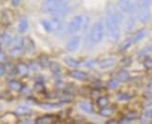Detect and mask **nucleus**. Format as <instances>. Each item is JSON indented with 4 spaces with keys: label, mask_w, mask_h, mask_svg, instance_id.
<instances>
[{
    "label": "nucleus",
    "mask_w": 152,
    "mask_h": 124,
    "mask_svg": "<svg viewBox=\"0 0 152 124\" xmlns=\"http://www.w3.org/2000/svg\"><path fill=\"white\" fill-rule=\"evenodd\" d=\"M6 72H7V66L5 64L1 63V64H0V77L5 75Z\"/></svg>",
    "instance_id": "obj_39"
},
{
    "label": "nucleus",
    "mask_w": 152,
    "mask_h": 124,
    "mask_svg": "<svg viewBox=\"0 0 152 124\" xmlns=\"http://www.w3.org/2000/svg\"><path fill=\"white\" fill-rule=\"evenodd\" d=\"M118 84H120V81H118L117 78L116 80H110L107 82V88L110 90H115L118 87Z\"/></svg>",
    "instance_id": "obj_30"
},
{
    "label": "nucleus",
    "mask_w": 152,
    "mask_h": 124,
    "mask_svg": "<svg viewBox=\"0 0 152 124\" xmlns=\"http://www.w3.org/2000/svg\"><path fill=\"white\" fill-rule=\"evenodd\" d=\"M152 52V45H148V46H146V47H144L140 51L139 53H138V59H141L143 57H146L148 56L149 53Z\"/></svg>",
    "instance_id": "obj_24"
},
{
    "label": "nucleus",
    "mask_w": 152,
    "mask_h": 124,
    "mask_svg": "<svg viewBox=\"0 0 152 124\" xmlns=\"http://www.w3.org/2000/svg\"><path fill=\"white\" fill-rule=\"evenodd\" d=\"M115 64H116V60L114 58H107V59H104V60L99 63V66L102 69H107V68L114 66Z\"/></svg>",
    "instance_id": "obj_11"
},
{
    "label": "nucleus",
    "mask_w": 152,
    "mask_h": 124,
    "mask_svg": "<svg viewBox=\"0 0 152 124\" xmlns=\"http://www.w3.org/2000/svg\"><path fill=\"white\" fill-rule=\"evenodd\" d=\"M69 75L73 78H75V80H79V81H85L89 80V75L86 73V72L78 70V69L71 70L69 72Z\"/></svg>",
    "instance_id": "obj_7"
},
{
    "label": "nucleus",
    "mask_w": 152,
    "mask_h": 124,
    "mask_svg": "<svg viewBox=\"0 0 152 124\" xmlns=\"http://www.w3.org/2000/svg\"><path fill=\"white\" fill-rule=\"evenodd\" d=\"M1 107H2V104H0V109H1Z\"/></svg>",
    "instance_id": "obj_44"
},
{
    "label": "nucleus",
    "mask_w": 152,
    "mask_h": 124,
    "mask_svg": "<svg viewBox=\"0 0 152 124\" xmlns=\"http://www.w3.org/2000/svg\"><path fill=\"white\" fill-rule=\"evenodd\" d=\"M117 80L120 82H127L130 80V74L126 69H122L118 73Z\"/></svg>",
    "instance_id": "obj_14"
},
{
    "label": "nucleus",
    "mask_w": 152,
    "mask_h": 124,
    "mask_svg": "<svg viewBox=\"0 0 152 124\" xmlns=\"http://www.w3.org/2000/svg\"><path fill=\"white\" fill-rule=\"evenodd\" d=\"M147 36V31L145 30V29H141V30H139L138 32H136L135 34H134V37L132 38L133 39V43H134V44H136V43H138V42H140L142 39H144L145 38V36Z\"/></svg>",
    "instance_id": "obj_17"
},
{
    "label": "nucleus",
    "mask_w": 152,
    "mask_h": 124,
    "mask_svg": "<svg viewBox=\"0 0 152 124\" xmlns=\"http://www.w3.org/2000/svg\"><path fill=\"white\" fill-rule=\"evenodd\" d=\"M15 113L18 116L26 117V116H30L33 113V110L31 107L27 106H19L15 110Z\"/></svg>",
    "instance_id": "obj_10"
},
{
    "label": "nucleus",
    "mask_w": 152,
    "mask_h": 124,
    "mask_svg": "<svg viewBox=\"0 0 152 124\" xmlns=\"http://www.w3.org/2000/svg\"><path fill=\"white\" fill-rule=\"evenodd\" d=\"M54 117L50 116V115H47V116H43L40 117H37L36 120V123L37 124H48V123H51L53 121Z\"/></svg>",
    "instance_id": "obj_19"
},
{
    "label": "nucleus",
    "mask_w": 152,
    "mask_h": 124,
    "mask_svg": "<svg viewBox=\"0 0 152 124\" xmlns=\"http://www.w3.org/2000/svg\"><path fill=\"white\" fill-rule=\"evenodd\" d=\"M27 29H28V22H27V20H26V18L23 17L20 19V21H19L18 31L23 34V33H25L27 31Z\"/></svg>",
    "instance_id": "obj_18"
},
{
    "label": "nucleus",
    "mask_w": 152,
    "mask_h": 124,
    "mask_svg": "<svg viewBox=\"0 0 152 124\" xmlns=\"http://www.w3.org/2000/svg\"><path fill=\"white\" fill-rule=\"evenodd\" d=\"M151 14L149 9H138L137 18L141 23H147L150 20Z\"/></svg>",
    "instance_id": "obj_8"
},
{
    "label": "nucleus",
    "mask_w": 152,
    "mask_h": 124,
    "mask_svg": "<svg viewBox=\"0 0 152 124\" xmlns=\"http://www.w3.org/2000/svg\"><path fill=\"white\" fill-rule=\"evenodd\" d=\"M143 64H144V67L146 69H148V70L152 69V59L151 58H147L146 60L144 61Z\"/></svg>",
    "instance_id": "obj_36"
},
{
    "label": "nucleus",
    "mask_w": 152,
    "mask_h": 124,
    "mask_svg": "<svg viewBox=\"0 0 152 124\" xmlns=\"http://www.w3.org/2000/svg\"><path fill=\"white\" fill-rule=\"evenodd\" d=\"M40 106L43 109H54L56 107H58L57 104H52V103H44V104H40Z\"/></svg>",
    "instance_id": "obj_32"
},
{
    "label": "nucleus",
    "mask_w": 152,
    "mask_h": 124,
    "mask_svg": "<svg viewBox=\"0 0 152 124\" xmlns=\"http://www.w3.org/2000/svg\"><path fill=\"white\" fill-rule=\"evenodd\" d=\"M49 67H50V71L54 75H59V74H60L61 66H60V64L57 63L56 62H49Z\"/></svg>",
    "instance_id": "obj_23"
},
{
    "label": "nucleus",
    "mask_w": 152,
    "mask_h": 124,
    "mask_svg": "<svg viewBox=\"0 0 152 124\" xmlns=\"http://www.w3.org/2000/svg\"><path fill=\"white\" fill-rule=\"evenodd\" d=\"M134 25H135V19L134 16H131L127 19L126 23H125V29L127 31H132L134 29Z\"/></svg>",
    "instance_id": "obj_26"
},
{
    "label": "nucleus",
    "mask_w": 152,
    "mask_h": 124,
    "mask_svg": "<svg viewBox=\"0 0 152 124\" xmlns=\"http://www.w3.org/2000/svg\"><path fill=\"white\" fill-rule=\"evenodd\" d=\"M100 114L102 117H110L112 114H113V109L110 108V107H107V106H105V107H103L100 111Z\"/></svg>",
    "instance_id": "obj_28"
},
{
    "label": "nucleus",
    "mask_w": 152,
    "mask_h": 124,
    "mask_svg": "<svg viewBox=\"0 0 152 124\" xmlns=\"http://www.w3.org/2000/svg\"><path fill=\"white\" fill-rule=\"evenodd\" d=\"M118 6L125 13H132L134 9V6L132 2V0H118Z\"/></svg>",
    "instance_id": "obj_6"
},
{
    "label": "nucleus",
    "mask_w": 152,
    "mask_h": 124,
    "mask_svg": "<svg viewBox=\"0 0 152 124\" xmlns=\"http://www.w3.org/2000/svg\"><path fill=\"white\" fill-rule=\"evenodd\" d=\"M94 64H95V61L94 60H89V61L85 62L84 66L85 67H91V66H94Z\"/></svg>",
    "instance_id": "obj_38"
},
{
    "label": "nucleus",
    "mask_w": 152,
    "mask_h": 124,
    "mask_svg": "<svg viewBox=\"0 0 152 124\" xmlns=\"http://www.w3.org/2000/svg\"><path fill=\"white\" fill-rule=\"evenodd\" d=\"M79 45H80V37L75 36L70 38V40L67 42L66 46H65V50L69 52H74L79 48Z\"/></svg>",
    "instance_id": "obj_5"
},
{
    "label": "nucleus",
    "mask_w": 152,
    "mask_h": 124,
    "mask_svg": "<svg viewBox=\"0 0 152 124\" xmlns=\"http://www.w3.org/2000/svg\"><path fill=\"white\" fill-rule=\"evenodd\" d=\"M10 2L13 7H18L20 5V3H21V0H11Z\"/></svg>",
    "instance_id": "obj_42"
},
{
    "label": "nucleus",
    "mask_w": 152,
    "mask_h": 124,
    "mask_svg": "<svg viewBox=\"0 0 152 124\" xmlns=\"http://www.w3.org/2000/svg\"><path fill=\"white\" fill-rule=\"evenodd\" d=\"M41 25L42 27L44 28V30L46 32H52V27H51V23L50 21H47V20H43L41 21Z\"/></svg>",
    "instance_id": "obj_29"
},
{
    "label": "nucleus",
    "mask_w": 152,
    "mask_h": 124,
    "mask_svg": "<svg viewBox=\"0 0 152 124\" xmlns=\"http://www.w3.org/2000/svg\"><path fill=\"white\" fill-rule=\"evenodd\" d=\"M24 52L23 48L22 45H16L15 47H13L10 50V55L11 57H19L21 56Z\"/></svg>",
    "instance_id": "obj_16"
},
{
    "label": "nucleus",
    "mask_w": 152,
    "mask_h": 124,
    "mask_svg": "<svg viewBox=\"0 0 152 124\" xmlns=\"http://www.w3.org/2000/svg\"><path fill=\"white\" fill-rule=\"evenodd\" d=\"M62 3L61 1H58V0H45L44 3L41 6V10L44 13H51L54 12L60 6Z\"/></svg>",
    "instance_id": "obj_4"
},
{
    "label": "nucleus",
    "mask_w": 152,
    "mask_h": 124,
    "mask_svg": "<svg viewBox=\"0 0 152 124\" xmlns=\"http://www.w3.org/2000/svg\"><path fill=\"white\" fill-rule=\"evenodd\" d=\"M35 90L37 91H41L42 90H44V86L42 82H37L35 85Z\"/></svg>",
    "instance_id": "obj_37"
},
{
    "label": "nucleus",
    "mask_w": 152,
    "mask_h": 124,
    "mask_svg": "<svg viewBox=\"0 0 152 124\" xmlns=\"http://www.w3.org/2000/svg\"><path fill=\"white\" fill-rule=\"evenodd\" d=\"M126 117L127 120H134L138 117V114H137V112H135V111H131V112L126 114V117Z\"/></svg>",
    "instance_id": "obj_34"
},
{
    "label": "nucleus",
    "mask_w": 152,
    "mask_h": 124,
    "mask_svg": "<svg viewBox=\"0 0 152 124\" xmlns=\"http://www.w3.org/2000/svg\"><path fill=\"white\" fill-rule=\"evenodd\" d=\"M12 41H13V39L11 37V36L10 34H8V33H4V34L1 36V42L3 45L7 46V47L10 46L12 43Z\"/></svg>",
    "instance_id": "obj_25"
},
{
    "label": "nucleus",
    "mask_w": 152,
    "mask_h": 124,
    "mask_svg": "<svg viewBox=\"0 0 152 124\" xmlns=\"http://www.w3.org/2000/svg\"><path fill=\"white\" fill-rule=\"evenodd\" d=\"M22 46L25 52H32L35 50V43L30 37H24L22 40Z\"/></svg>",
    "instance_id": "obj_9"
},
{
    "label": "nucleus",
    "mask_w": 152,
    "mask_h": 124,
    "mask_svg": "<svg viewBox=\"0 0 152 124\" xmlns=\"http://www.w3.org/2000/svg\"><path fill=\"white\" fill-rule=\"evenodd\" d=\"M122 23L121 13L114 7H110L107 11L105 25L107 30V38L112 43L118 40L121 36V25Z\"/></svg>",
    "instance_id": "obj_1"
},
{
    "label": "nucleus",
    "mask_w": 152,
    "mask_h": 124,
    "mask_svg": "<svg viewBox=\"0 0 152 124\" xmlns=\"http://www.w3.org/2000/svg\"><path fill=\"white\" fill-rule=\"evenodd\" d=\"M90 22V18L88 16H81L77 15L72 18V20L68 23L67 30L71 34H75L79 30H84L88 27Z\"/></svg>",
    "instance_id": "obj_2"
},
{
    "label": "nucleus",
    "mask_w": 152,
    "mask_h": 124,
    "mask_svg": "<svg viewBox=\"0 0 152 124\" xmlns=\"http://www.w3.org/2000/svg\"><path fill=\"white\" fill-rule=\"evenodd\" d=\"M149 89H152V78L149 80V82H148V86Z\"/></svg>",
    "instance_id": "obj_43"
},
{
    "label": "nucleus",
    "mask_w": 152,
    "mask_h": 124,
    "mask_svg": "<svg viewBox=\"0 0 152 124\" xmlns=\"http://www.w3.org/2000/svg\"><path fill=\"white\" fill-rule=\"evenodd\" d=\"M118 99L120 101H129L131 99V95L126 93H121L118 94Z\"/></svg>",
    "instance_id": "obj_35"
},
{
    "label": "nucleus",
    "mask_w": 152,
    "mask_h": 124,
    "mask_svg": "<svg viewBox=\"0 0 152 124\" xmlns=\"http://www.w3.org/2000/svg\"><path fill=\"white\" fill-rule=\"evenodd\" d=\"M78 107L80 108L82 111H84L85 113L87 114H92L94 113V107H92V106L88 103V102H80L78 103Z\"/></svg>",
    "instance_id": "obj_15"
},
{
    "label": "nucleus",
    "mask_w": 152,
    "mask_h": 124,
    "mask_svg": "<svg viewBox=\"0 0 152 124\" xmlns=\"http://www.w3.org/2000/svg\"><path fill=\"white\" fill-rule=\"evenodd\" d=\"M152 0H138V9H149Z\"/></svg>",
    "instance_id": "obj_27"
},
{
    "label": "nucleus",
    "mask_w": 152,
    "mask_h": 124,
    "mask_svg": "<svg viewBox=\"0 0 152 124\" xmlns=\"http://www.w3.org/2000/svg\"><path fill=\"white\" fill-rule=\"evenodd\" d=\"M6 58H7V55L5 52H3L2 50L0 51V63H4L6 61Z\"/></svg>",
    "instance_id": "obj_40"
},
{
    "label": "nucleus",
    "mask_w": 152,
    "mask_h": 124,
    "mask_svg": "<svg viewBox=\"0 0 152 124\" xmlns=\"http://www.w3.org/2000/svg\"><path fill=\"white\" fill-rule=\"evenodd\" d=\"M64 63L67 65V66L71 67V68H77L79 66V62L77 60H76L75 58H72L70 56H67V57H64Z\"/></svg>",
    "instance_id": "obj_13"
},
{
    "label": "nucleus",
    "mask_w": 152,
    "mask_h": 124,
    "mask_svg": "<svg viewBox=\"0 0 152 124\" xmlns=\"http://www.w3.org/2000/svg\"><path fill=\"white\" fill-rule=\"evenodd\" d=\"M108 98L105 97V96H99L97 99H96V104L97 106L100 107V108H103V107H105L108 106Z\"/></svg>",
    "instance_id": "obj_22"
},
{
    "label": "nucleus",
    "mask_w": 152,
    "mask_h": 124,
    "mask_svg": "<svg viewBox=\"0 0 152 124\" xmlns=\"http://www.w3.org/2000/svg\"><path fill=\"white\" fill-rule=\"evenodd\" d=\"M0 51H1V45H0Z\"/></svg>",
    "instance_id": "obj_45"
},
{
    "label": "nucleus",
    "mask_w": 152,
    "mask_h": 124,
    "mask_svg": "<svg viewBox=\"0 0 152 124\" xmlns=\"http://www.w3.org/2000/svg\"><path fill=\"white\" fill-rule=\"evenodd\" d=\"M9 88L14 91H21V90L23 89V84L21 82H19L17 80H10L9 83Z\"/></svg>",
    "instance_id": "obj_20"
},
{
    "label": "nucleus",
    "mask_w": 152,
    "mask_h": 124,
    "mask_svg": "<svg viewBox=\"0 0 152 124\" xmlns=\"http://www.w3.org/2000/svg\"><path fill=\"white\" fill-rule=\"evenodd\" d=\"M104 34V26L103 22L98 21L92 25L91 33H90V40L91 42L95 45L102 41Z\"/></svg>",
    "instance_id": "obj_3"
},
{
    "label": "nucleus",
    "mask_w": 152,
    "mask_h": 124,
    "mask_svg": "<svg viewBox=\"0 0 152 124\" xmlns=\"http://www.w3.org/2000/svg\"><path fill=\"white\" fill-rule=\"evenodd\" d=\"M73 98H74V96L70 94L69 93H64L60 96V100L62 102H71Z\"/></svg>",
    "instance_id": "obj_31"
},
{
    "label": "nucleus",
    "mask_w": 152,
    "mask_h": 124,
    "mask_svg": "<svg viewBox=\"0 0 152 124\" xmlns=\"http://www.w3.org/2000/svg\"><path fill=\"white\" fill-rule=\"evenodd\" d=\"M15 70H16V72L20 76H26V75L28 74V72H29L28 65L25 64L24 63H19L16 65Z\"/></svg>",
    "instance_id": "obj_12"
},
{
    "label": "nucleus",
    "mask_w": 152,
    "mask_h": 124,
    "mask_svg": "<svg viewBox=\"0 0 152 124\" xmlns=\"http://www.w3.org/2000/svg\"><path fill=\"white\" fill-rule=\"evenodd\" d=\"M58 1H61V0H58ZM61 2H62V1H61Z\"/></svg>",
    "instance_id": "obj_46"
},
{
    "label": "nucleus",
    "mask_w": 152,
    "mask_h": 124,
    "mask_svg": "<svg viewBox=\"0 0 152 124\" xmlns=\"http://www.w3.org/2000/svg\"><path fill=\"white\" fill-rule=\"evenodd\" d=\"M145 117H148V119H150L152 120V108L151 109H148L146 111V113H145Z\"/></svg>",
    "instance_id": "obj_41"
},
{
    "label": "nucleus",
    "mask_w": 152,
    "mask_h": 124,
    "mask_svg": "<svg viewBox=\"0 0 152 124\" xmlns=\"http://www.w3.org/2000/svg\"><path fill=\"white\" fill-rule=\"evenodd\" d=\"M28 68L32 72H37L39 70V63L37 62H30L28 64Z\"/></svg>",
    "instance_id": "obj_33"
},
{
    "label": "nucleus",
    "mask_w": 152,
    "mask_h": 124,
    "mask_svg": "<svg viewBox=\"0 0 152 124\" xmlns=\"http://www.w3.org/2000/svg\"><path fill=\"white\" fill-rule=\"evenodd\" d=\"M133 44V39L132 38H126L125 40L120 45V47H118V51L121 52H123L125 50H127L130 47L131 45Z\"/></svg>",
    "instance_id": "obj_21"
}]
</instances>
